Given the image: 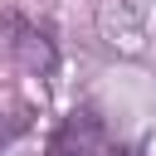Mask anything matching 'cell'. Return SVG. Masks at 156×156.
I'll return each mask as SVG.
<instances>
[{"label":"cell","mask_w":156,"mask_h":156,"mask_svg":"<svg viewBox=\"0 0 156 156\" xmlns=\"http://www.w3.org/2000/svg\"><path fill=\"white\" fill-rule=\"evenodd\" d=\"M29 122H34V112L24 107V102H15V107H0V151H10L24 132H29Z\"/></svg>","instance_id":"obj_3"},{"label":"cell","mask_w":156,"mask_h":156,"mask_svg":"<svg viewBox=\"0 0 156 156\" xmlns=\"http://www.w3.org/2000/svg\"><path fill=\"white\" fill-rule=\"evenodd\" d=\"M44 156H122V151H117L102 112H98L93 102H83V107H73V112L54 127Z\"/></svg>","instance_id":"obj_2"},{"label":"cell","mask_w":156,"mask_h":156,"mask_svg":"<svg viewBox=\"0 0 156 156\" xmlns=\"http://www.w3.org/2000/svg\"><path fill=\"white\" fill-rule=\"evenodd\" d=\"M0 29H5V49L10 58L29 73V78H54L58 73V39H54V24L49 20H29L24 10H5L0 15Z\"/></svg>","instance_id":"obj_1"}]
</instances>
